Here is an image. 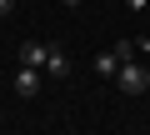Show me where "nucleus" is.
<instances>
[{"mask_svg": "<svg viewBox=\"0 0 150 135\" xmlns=\"http://www.w3.org/2000/svg\"><path fill=\"white\" fill-rule=\"evenodd\" d=\"M115 90H120V95H145V90H150V70L140 65V55H135V60H120V70H115Z\"/></svg>", "mask_w": 150, "mask_h": 135, "instance_id": "nucleus-1", "label": "nucleus"}, {"mask_svg": "<svg viewBox=\"0 0 150 135\" xmlns=\"http://www.w3.org/2000/svg\"><path fill=\"white\" fill-rule=\"evenodd\" d=\"M40 85H45V80H40L35 65H20V70H15V95H20V100H35V95H40Z\"/></svg>", "mask_w": 150, "mask_h": 135, "instance_id": "nucleus-2", "label": "nucleus"}, {"mask_svg": "<svg viewBox=\"0 0 150 135\" xmlns=\"http://www.w3.org/2000/svg\"><path fill=\"white\" fill-rule=\"evenodd\" d=\"M45 55H50V40H25V45H20V65L45 70Z\"/></svg>", "mask_w": 150, "mask_h": 135, "instance_id": "nucleus-3", "label": "nucleus"}, {"mask_svg": "<svg viewBox=\"0 0 150 135\" xmlns=\"http://www.w3.org/2000/svg\"><path fill=\"white\" fill-rule=\"evenodd\" d=\"M115 70H120V55H115V45H110V50H100V55H95V75L115 80Z\"/></svg>", "mask_w": 150, "mask_h": 135, "instance_id": "nucleus-4", "label": "nucleus"}, {"mask_svg": "<svg viewBox=\"0 0 150 135\" xmlns=\"http://www.w3.org/2000/svg\"><path fill=\"white\" fill-rule=\"evenodd\" d=\"M65 70H70V60H65V50H60V45H50V55H45V75H55V80H60Z\"/></svg>", "mask_w": 150, "mask_h": 135, "instance_id": "nucleus-5", "label": "nucleus"}, {"mask_svg": "<svg viewBox=\"0 0 150 135\" xmlns=\"http://www.w3.org/2000/svg\"><path fill=\"white\" fill-rule=\"evenodd\" d=\"M115 55H120V60H135V55H140V35H130V40H115Z\"/></svg>", "mask_w": 150, "mask_h": 135, "instance_id": "nucleus-6", "label": "nucleus"}, {"mask_svg": "<svg viewBox=\"0 0 150 135\" xmlns=\"http://www.w3.org/2000/svg\"><path fill=\"white\" fill-rule=\"evenodd\" d=\"M10 10H15V0H0V15H10Z\"/></svg>", "mask_w": 150, "mask_h": 135, "instance_id": "nucleus-7", "label": "nucleus"}, {"mask_svg": "<svg viewBox=\"0 0 150 135\" xmlns=\"http://www.w3.org/2000/svg\"><path fill=\"white\" fill-rule=\"evenodd\" d=\"M125 5H130V10H145V0H125Z\"/></svg>", "mask_w": 150, "mask_h": 135, "instance_id": "nucleus-8", "label": "nucleus"}, {"mask_svg": "<svg viewBox=\"0 0 150 135\" xmlns=\"http://www.w3.org/2000/svg\"><path fill=\"white\" fill-rule=\"evenodd\" d=\"M65 5H80V0H65Z\"/></svg>", "mask_w": 150, "mask_h": 135, "instance_id": "nucleus-9", "label": "nucleus"}, {"mask_svg": "<svg viewBox=\"0 0 150 135\" xmlns=\"http://www.w3.org/2000/svg\"><path fill=\"white\" fill-rule=\"evenodd\" d=\"M0 25H5V15H0Z\"/></svg>", "mask_w": 150, "mask_h": 135, "instance_id": "nucleus-10", "label": "nucleus"}]
</instances>
